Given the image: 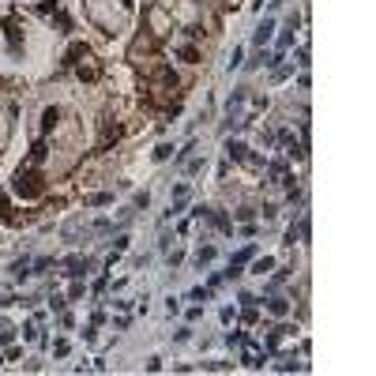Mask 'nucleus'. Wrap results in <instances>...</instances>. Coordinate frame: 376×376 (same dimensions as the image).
Wrapping results in <instances>:
<instances>
[{"label": "nucleus", "instance_id": "obj_9", "mask_svg": "<svg viewBox=\"0 0 376 376\" xmlns=\"http://www.w3.org/2000/svg\"><path fill=\"white\" fill-rule=\"evenodd\" d=\"M268 38H271V19H263V26L256 31V45H263Z\"/></svg>", "mask_w": 376, "mask_h": 376}, {"label": "nucleus", "instance_id": "obj_3", "mask_svg": "<svg viewBox=\"0 0 376 376\" xmlns=\"http://www.w3.org/2000/svg\"><path fill=\"white\" fill-rule=\"evenodd\" d=\"M72 68H76V76L83 79V83H98V79H102V72H106V68H102V60H98L90 49H87L79 60H72Z\"/></svg>", "mask_w": 376, "mask_h": 376}, {"label": "nucleus", "instance_id": "obj_13", "mask_svg": "<svg viewBox=\"0 0 376 376\" xmlns=\"http://www.w3.org/2000/svg\"><path fill=\"white\" fill-rule=\"evenodd\" d=\"M263 271H271V260L263 256V260H256V275H263Z\"/></svg>", "mask_w": 376, "mask_h": 376}, {"label": "nucleus", "instance_id": "obj_2", "mask_svg": "<svg viewBox=\"0 0 376 376\" xmlns=\"http://www.w3.org/2000/svg\"><path fill=\"white\" fill-rule=\"evenodd\" d=\"M15 192H19L23 199H38L45 192V181L34 162H26V166H19V173H15Z\"/></svg>", "mask_w": 376, "mask_h": 376}, {"label": "nucleus", "instance_id": "obj_15", "mask_svg": "<svg viewBox=\"0 0 376 376\" xmlns=\"http://www.w3.org/2000/svg\"><path fill=\"white\" fill-rule=\"evenodd\" d=\"M19 4H26V8H45L49 0H19Z\"/></svg>", "mask_w": 376, "mask_h": 376}, {"label": "nucleus", "instance_id": "obj_1", "mask_svg": "<svg viewBox=\"0 0 376 376\" xmlns=\"http://www.w3.org/2000/svg\"><path fill=\"white\" fill-rule=\"evenodd\" d=\"M87 19L98 26L102 34H121L128 19H132V4L128 0H87Z\"/></svg>", "mask_w": 376, "mask_h": 376}, {"label": "nucleus", "instance_id": "obj_7", "mask_svg": "<svg viewBox=\"0 0 376 376\" xmlns=\"http://www.w3.org/2000/svg\"><path fill=\"white\" fill-rule=\"evenodd\" d=\"M268 309H271V313H275V316H286V313H290V305H286V297H275V301H271V305H268Z\"/></svg>", "mask_w": 376, "mask_h": 376}, {"label": "nucleus", "instance_id": "obj_14", "mask_svg": "<svg viewBox=\"0 0 376 376\" xmlns=\"http://www.w3.org/2000/svg\"><path fill=\"white\" fill-rule=\"evenodd\" d=\"M0 218H8V222H12V215H8V199H4V192H0Z\"/></svg>", "mask_w": 376, "mask_h": 376}, {"label": "nucleus", "instance_id": "obj_16", "mask_svg": "<svg viewBox=\"0 0 376 376\" xmlns=\"http://www.w3.org/2000/svg\"><path fill=\"white\" fill-rule=\"evenodd\" d=\"M207 4H230V0H207Z\"/></svg>", "mask_w": 376, "mask_h": 376}, {"label": "nucleus", "instance_id": "obj_5", "mask_svg": "<svg viewBox=\"0 0 376 376\" xmlns=\"http://www.w3.org/2000/svg\"><path fill=\"white\" fill-rule=\"evenodd\" d=\"M177 57H181V60H188V64H199V49H196V45H181Z\"/></svg>", "mask_w": 376, "mask_h": 376}, {"label": "nucleus", "instance_id": "obj_4", "mask_svg": "<svg viewBox=\"0 0 376 376\" xmlns=\"http://www.w3.org/2000/svg\"><path fill=\"white\" fill-rule=\"evenodd\" d=\"M147 23H151V34H154V38H166V34L173 31V15H170L162 4H151V8H147Z\"/></svg>", "mask_w": 376, "mask_h": 376}, {"label": "nucleus", "instance_id": "obj_8", "mask_svg": "<svg viewBox=\"0 0 376 376\" xmlns=\"http://www.w3.org/2000/svg\"><path fill=\"white\" fill-rule=\"evenodd\" d=\"M90 268V260H68V275H83Z\"/></svg>", "mask_w": 376, "mask_h": 376}, {"label": "nucleus", "instance_id": "obj_12", "mask_svg": "<svg viewBox=\"0 0 376 376\" xmlns=\"http://www.w3.org/2000/svg\"><path fill=\"white\" fill-rule=\"evenodd\" d=\"M109 199H113V196H106V192H102V196H90L87 204H90V207H102V204H109Z\"/></svg>", "mask_w": 376, "mask_h": 376}, {"label": "nucleus", "instance_id": "obj_6", "mask_svg": "<svg viewBox=\"0 0 376 376\" xmlns=\"http://www.w3.org/2000/svg\"><path fill=\"white\" fill-rule=\"evenodd\" d=\"M226 151H230V158H237V162H245V158H249V147H245V143H230Z\"/></svg>", "mask_w": 376, "mask_h": 376}, {"label": "nucleus", "instance_id": "obj_11", "mask_svg": "<svg viewBox=\"0 0 376 376\" xmlns=\"http://www.w3.org/2000/svg\"><path fill=\"white\" fill-rule=\"evenodd\" d=\"M196 260H199V268H204L207 260H215V249H211V245H207V249H199V256H196Z\"/></svg>", "mask_w": 376, "mask_h": 376}, {"label": "nucleus", "instance_id": "obj_10", "mask_svg": "<svg viewBox=\"0 0 376 376\" xmlns=\"http://www.w3.org/2000/svg\"><path fill=\"white\" fill-rule=\"evenodd\" d=\"M170 154H173V147H170V143H162V147H158V151H154V158H158V162H166V158H170Z\"/></svg>", "mask_w": 376, "mask_h": 376}]
</instances>
